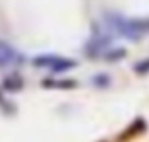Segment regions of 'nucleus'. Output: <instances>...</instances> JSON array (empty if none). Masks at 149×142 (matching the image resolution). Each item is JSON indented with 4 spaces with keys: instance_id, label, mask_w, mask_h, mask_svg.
Instances as JSON below:
<instances>
[{
    "instance_id": "obj_6",
    "label": "nucleus",
    "mask_w": 149,
    "mask_h": 142,
    "mask_svg": "<svg viewBox=\"0 0 149 142\" xmlns=\"http://www.w3.org/2000/svg\"><path fill=\"white\" fill-rule=\"evenodd\" d=\"M125 56H126V49H125V47H112V49H109V51L104 54V58H105L107 61H111V63L119 61V60H123Z\"/></svg>"
},
{
    "instance_id": "obj_9",
    "label": "nucleus",
    "mask_w": 149,
    "mask_h": 142,
    "mask_svg": "<svg viewBox=\"0 0 149 142\" xmlns=\"http://www.w3.org/2000/svg\"><path fill=\"white\" fill-rule=\"evenodd\" d=\"M4 102V97H2V93H0V104H2Z\"/></svg>"
},
{
    "instance_id": "obj_7",
    "label": "nucleus",
    "mask_w": 149,
    "mask_h": 142,
    "mask_svg": "<svg viewBox=\"0 0 149 142\" xmlns=\"http://www.w3.org/2000/svg\"><path fill=\"white\" fill-rule=\"evenodd\" d=\"M133 70H135L139 76H146V74H149V58H144V60L137 61V63L133 65Z\"/></svg>"
},
{
    "instance_id": "obj_4",
    "label": "nucleus",
    "mask_w": 149,
    "mask_h": 142,
    "mask_svg": "<svg viewBox=\"0 0 149 142\" xmlns=\"http://www.w3.org/2000/svg\"><path fill=\"white\" fill-rule=\"evenodd\" d=\"M42 86L44 88H56V90H72V88L77 86V83L72 81V79H65V81H49V79H44Z\"/></svg>"
},
{
    "instance_id": "obj_2",
    "label": "nucleus",
    "mask_w": 149,
    "mask_h": 142,
    "mask_svg": "<svg viewBox=\"0 0 149 142\" xmlns=\"http://www.w3.org/2000/svg\"><path fill=\"white\" fill-rule=\"evenodd\" d=\"M21 56L19 53L7 42L0 40V67H13V65H18L21 63Z\"/></svg>"
},
{
    "instance_id": "obj_3",
    "label": "nucleus",
    "mask_w": 149,
    "mask_h": 142,
    "mask_svg": "<svg viewBox=\"0 0 149 142\" xmlns=\"http://www.w3.org/2000/svg\"><path fill=\"white\" fill-rule=\"evenodd\" d=\"M109 51V40L104 39V37H95L91 39L88 44H86V49L84 53L91 58H98V56H104L105 53Z\"/></svg>"
},
{
    "instance_id": "obj_8",
    "label": "nucleus",
    "mask_w": 149,
    "mask_h": 142,
    "mask_svg": "<svg viewBox=\"0 0 149 142\" xmlns=\"http://www.w3.org/2000/svg\"><path fill=\"white\" fill-rule=\"evenodd\" d=\"M93 83L98 86V88H105V86H109V83H111V79L105 76V74H100V76H97L95 79H93Z\"/></svg>"
},
{
    "instance_id": "obj_1",
    "label": "nucleus",
    "mask_w": 149,
    "mask_h": 142,
    "mask_svg": "<svg viewBox=\"0 0 149 142\" xmlns=\"http://www.w3.org/2000/svg\"><path fill=\"white\" fill-rule=\"evenodd\" d=\"M111 25L130 40H137L149 33V19H125L121 16H114L111 18Z\"/></svg>"
},
{
    "instance_id": "obj_5",
    "label": "nucleus",
    "mask_w": 149,
    "mask_h": 142,
    "mask_svg": "<svg viewBox=\"0 0 149 142\" xmlns=\"http://www.w3.org/2000/svg\"><path fill=\"white\" fill-rule=\"evenodd\" d=\"M2 88L7 91H19L23 90V79L18 76H9L2 81Z\"/></svg>"
}]
</instances>
